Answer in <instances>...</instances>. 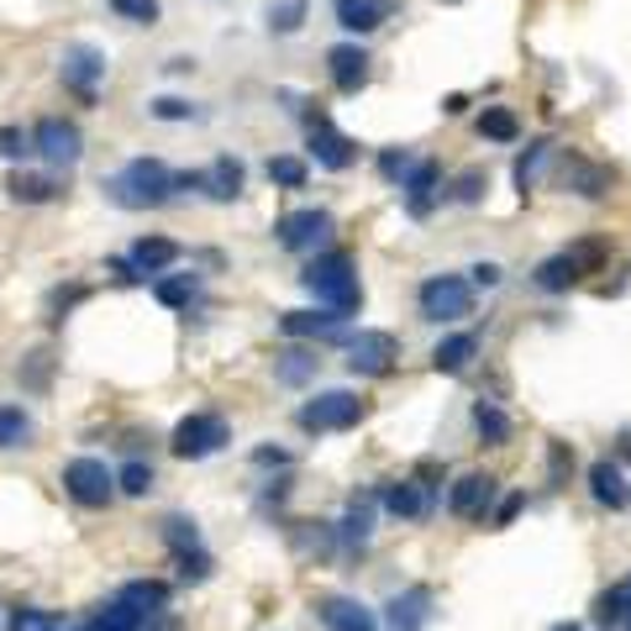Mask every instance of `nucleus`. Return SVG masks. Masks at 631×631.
Returning a JSON list of instances; mask_svg holds the SVG:
<instances>
[{
  "label": "nucleus",
  "mask_w": 631,
  "mask_h": 631,
  "mask_svg": "<svg viewBox=\"0 0 631 631\" xmlns=\"http://www.w3.org/2000/svg\"><path fill=\"white\" fill-rule=\"evenodd\" d=\"M300 285L326 306V311H342L353 316L364 306V290H358V264H353V253H342V247H326V253H316L311 264L300 268Z\"/></svg>",
  "instance_id": "1"
},
{
  "label": "nucleus",
  "mask_w": 631,
  "mask_h": 631,
  "mask_svg": "<svg viewBox=\"0 0 631 631\" xmlns=\"http://www.w3.org/2000/svg\"><path fill=\"white\" fill-rule=\"evenodd\" d=\"M106 200L122 206V211H158L174 200V174L158 164V158H132L126 169H117L106 185Z\"/></svg>",
  "instance_id": "2"
},
{
  "label": "nucleus",
  "mask_w": 631,
  "mask_h": 631,
  "mask_svg": "<svg viewBox=\"0 0 631 631\" xmlns=\"http://www.w3.org/2000/svg\"><path fill=\"white\" fill-rule=\"evenodd\" d=\"M416 306L427 321H463V316L474 311V285L463 279V274H432V279H421V290H416Z\"/></svg>",
  "instance_id": "3"
},
{
  "label": "nucleus",
  "mask_w": 631,
  "mask_h": 631,
  "mask_svg": "<svg viewBox=\"0 0 631 631\" xmlns=\"http://www.w3.org/2000/svg\"><path fill=\"white\" fill-rule=\"evenodd\" d=\"M232 442V427L221 421L217 411H190L179 427H174V458H185V463H200V458H211V453H221Z\"/></svg>",
  "instance_id": "4"
},
{
  "label": "nucleus",
  "mask_w": 631,
  "mask_h": 631,
  "mask_svg": "<svg viewBox=\"0 0 631 631\" xmlns=\"http://www.w3.org/2000/svg\"><path fill=\"white\" fill-rule=\"evenodd\" d=\"M364 421V400L353 395V389H321L311 395L306 406H300V427L306 432H347V427H358Z\"/></svg>",
  "instance_id": "5"
},
{
  "label": "nucleus",
  "mask_w": 631,
  "mask_h": 631,
  "mask_svg": "<svg viewBox=\"0 0 631 631\" xmlns=\"http://www.w3.org/2000/svg\"><path fill=\"white\" fill-rule=\"evenodd\" d=\"M274 237H279V247L285 253H326L332 247V237H337V221H332V211H290V217L274 221Z\"/></svg>",
  "instance_id": "6"
},
{
  "label": "nucleus",
  "mask_w": 631,
  "mask_h": 631,
  "mask_svg": "<svg viewBox=\"0 0 631 631\" xmlns=\"http://www.w3.org/2000/svg\"><path fill=\"white\" fill-rule=\"evenodd\" d=\"M64 495H69L74 506L100 510V506H111V495H117V474L100 458H74V463H64Z\"/></svg>",
  "instance_id": "7"
},
{
  "label": "nucleus",
  "mask_w": 631,
  "mask_h": 631,
  "mask_svg": "<svg viewBox=\"0 0 631 631\" xmlns=\"http://www.w3.org/2000/svg\"><path fill=\"white\" fill-rule=\"evenodd\" d=\"M58 79H64V90L85 100V106H96V85L106 79V53L96 43H69V48L58 53Z\"/></svg>",
  "instance_id": "8"
},
{
  "label": "nucleus",
  "mask_w": 631,
  "mask_h": 631,
  "mask_svg": "<svg viewBox=\"0 0 631 631\" xmlns=\"http://www.w3.org/2000/svg\"><path fill=\"white\" fill-rule=\"evenodd\" d=\"M32 147L48 158V169H74L79 153H85V137H79V126L69 117H43L32 126Z\"/></svg>",
  "instance_id": "9"
},
{
  "label": "nucleus",
  "mask_w": 631,
  "mask_h": 631,
  "mask_svg": "<svg viewBox=\"0 0 631 631\" xmlns=\"http://www.w3.org/2000/svg\"><path fill=\"white\" fill-rule=\"evenodd\" d=\"M495 506H500V479L495 474H463L458 485L447 489V510L458 521H485V516H495Z\"/></svg>",
  "instance_id": "10"
},
{
  "label": "nucleus",
  "mask_w": 631,
  "mask_h": 631,
  "mask_svg": "<svg viewBox=\"0 0 631 631\" xmlns=\"http://www.w3.org/2000/svg\"><path fill=\"white\" fill-rule=\"evenodd\" d=\"M400 358V342L389 337V332H358V337H347V368L353 374H364V379H385L389 368Z\"/></svg>",
  "instance_id": "11"
},
{
  "label": "nucleus",
  "mask_w": 631,
  "mask_h": 631,
  "mask_svg": "<svg viewBox=\"0 0 631 631\" xmlns=\"http://www.w3.org/2000/svg\"><path fill=\"white\" fill-rule=\"evenodd\" d=\"M306 132H311V158L321 164V169H332V174L353 169L358 147H353V137H342V132L326 122L321 111H311V117H306Z\"/></svg>",
  "instance_id": "12"
},
{
  "label": "nucleus",
  "mask_w": 631,
  "mask_h": 631,
  "mask_svg": "<svg viewBox=\"0 0 631 631\" xmlns=\"http://www.w3.org/2000/svg\"><path fill=\"white\" fill-rule=\"evenodd\" d=\"M311 610L326 631H379V610L353 600V595H321Z\"/></svg>",
  "instance_id": "13"
},
{
  "label": "nucleus",
  "mask_w": 631,
  "mask_h": 631,
  "mask_svg": "<svg viewBox=\"0 0 631 631\" xmlns=\"http://www.w3.org/2000/svg\"><path fill=\"white\" fill-rule=\"evenodd\" d=\"M342 321H347V316L326 311V306H321V311H285L279 316V332L290 342H337V337H347Z\"/></svg>",
  "instance_id": "14"
},
{
  "label": "nucleus",
  "mask_w": 631,
  "mask_h": 631,
  "mask_svg": "<svg viewBox=\"0 0 631 631\" xmlns=\"http://www.w3.org/2000/svg\"><path fill=\"white\" fill-rule=\"evenodd\" d=\"M374 510H379V495H353L347 500V510H342V521H337L342 553H364L368 542H374Z\"/></svg>",
  "instance_id": "15"
},
{
  "label": "nucleus",
  "mask_w": 631,
  "mask_h": 631,
  "mask_svg": "<svg viewBox=\"0 0 631 631\" xmlns=\"http://www.w3.org/2000/svg\"><path fill=\"white\" fill-rule=\"evenodd\" d=\"M368 48L358 43H337V48L326 53V74H332V85H337V96H358L368 85Z\"/></svg>",
  "instance_id": "16"
},
{
  "label": "nucleus",
  "mask_w": 631,
  "mask_h": 631,
  "mask_svg": "<svg viewBox=\"0 0 631 631\" xmlns=\"http://www.w3.org/2000/svg\"><path fill=\"white\" fill-rule=\"evenodd\" d=\"M563 185L579 195V200H606L610 185H616V169H610V164H595V158H584V153H568V164H563Z\"/></svg>",
  "instance_id": "17"
},
{
  "label": "nucleus",
  "mask_w": 631,
  "mask_h": 631,
  "mask_svg": "<svg viewBox=\"0 0 631 631\" xmlns=\"http://www.w3.org/2000/svg\"><path fill=\"white\" fill-rule=\"evenodd\" d=\"M400 190H406V211L411 217H432V206H438V195H442V169L432 158H416L411 174L400 179Z\"/></svg>",
  "instance_id": "18"
},
{
  "label": "nucleus",
  "mask_w": 631,
  "mask_h": 631,
  "mask_svg": "<svg viewBox=\"0 0 631 631\" xmlns=\"http://www.w3.org/2000/svg\"><path fill=\"white\" fill-rule=\"evenodd\" d=\"M589 500L606 506V510H627L631 506V485H627V474H621V463L616 458L589 463Z\"/></svg>",
  "instance_id": "19"
},
{
  "label": "nucleus",
  "mask_w": 631,
  "mask_h": 631,
  "mask_svg": "<svg viewBox=\"0 0 631 631\" xmlns=\"http://www.w3.org/2000/svg\"><path fill=\"white\" fill-rule=\"evenodd\" d=\"M379 506H385L389 516H400V521H421L438 500L416 485V479H385V485H379Z\"/></svg>",
  "instance_id": "20"
},
{
  "label": "nucleus",
  "mask_w": 631,
  "mask_h": 631,
  "mask_svg": "<svg viewBox=\"0 0 631 631\" xmlns=\"http://www.w3.org/2000/svg\"><path fill=\"white\" fill-rule=\"evenodd\" d=\"M385 616H389V627L395 631H421L427 621H432V589H427V584H411L406 595L389 600Z\"/></svg>",
  "instance_id": "21"
},
{
  "label": "nucleus",
  "mask_w": 631,
  "mask_h": 631,
  "mask_svg": "<svg viewBox=\"0 0 631 631\" xmlns=\"http://www.w3.org/2000/svg\"><path fill=\"white\" fill-rule=\"evenodd\" d=\"M579 279H584V268H579V258H574L568 247H563V253H553V258H542V264H536V274H532V285L542 295H568Z\"/></svg>",
  "instance_id": "22"
},
{
  "label": "nucleus",
  "mask_w": 631,
  "mask_h": 631,
  "mask_svg": "<svg viewBox=\"0 0 631 631\" xmlns=\"http://www.w3.org/2000/svg\"><path fill=\"white\" fill-rule=\"evenodd\" d=\"M332 11H337V26L364 37V32H374L385 22L389 11H400V0H332Z\"/></svg>",
  "instance_id": "23"
},
{
  "label": "nucleus",
  "mask_w": 631,
  "mask_h": 631,
  "mask_svg": "<svg viewBox=\"0 0 631 631\" xmlns=\"http://www.w3.org/2000/svg\"><path fill=\"white\" fill-rule=\"evenodd\" d=\"M117 600L132 606L137 616H147V621H158V616L169 610V584L164 579H126L122 589H117Z\"/></svg>",
  "instance_id": "24"
},
{
  "label": "nucleus",
  "mask_w": 631,
  "mask_h": 631,
  "mask_svg": "<svg viewBox=\"0 0 631 631\" xmlns=\"http://www.w3.org/2000/svg\"><path fill=\"white\" fill-rule=\"evenodd\" d=\"M474 358H479V337H474V332H453V337H442L438 347H432V368H438V374H463Z\"/></svg>",
  "instance_id": "25"
},
{
  "label": "nucleus",
  "mask_w": 631,
  "mask_h": 631,
  "mask_svg": "<svg viewBox=\"0 0 631 631\" xmlns=\"http://www.w3.org/2000/svg\"><path fill=\"white\" fill-rule=\"evenodd\" d=\"M316 368H321L316 347H285V353H274V379H279V385H290V389L311 385Z\"/></svg>",
  "instance_id": "26"
},
{
  "label": "nucleus",
  "mask_w": 631,
  "mask_h": 631,
  "mask_svg": "<svg viewBox=\"0 0 631 631\" xmlns=\"http://www.w3.org/2000/svg\"><path fill=\"white\" fill-rule=\"evenodd\" d=\"M243 158H232V153H221L217 164H211V169H206V195H211V200H237V195H243Z\"/></svg>",
  "instance_id": "27"
},
{
  "label": "nucleus",
  "mask_w": 631,
  "mask_h": 631,
  "mask_svg": "<svg viewBox=\"0 0 631 631\" xmlns=\"http://www.w3.org/2000/svg\"><path fill=\"white\" fill-rule=\"evenodd\" d=\"M595 621H600V627H631V574L627 579H616L610 589H600Z\"/></svg>",
  "instance_id": "28"
},
{
  "label": "nucleus",
  "mask_w": 631,
  "mask_h": 631,
  "mask_svg": "<svg viewBox=\"0 0 631 631\" xmlns=\"http://www.w3.org/2000/svg\"><path fill=\"white\" fill-rule=\"evenodd\" d=\"M132 264L143 268V274H169L179 264V243H169V237H137L132 243Z\"/></svg>",
  "instance_id": "29"
},
{
  "label": "nucleus",
  "mask_w": 631,
  "mask_h": 631,
  "mask_svg": "<svg viewBox=\"0 0 631 631\" xmlns=\"http://www.w3.org/2000/svg\"><path fill=\"white\" fill-rule=\"evenodd\" d=\"M5 195L11 200H22V206H48L53 195H58V179H48V174H11L5 179Z\"/></svg>",
  "instance_id": "30"
},
{
  "label": "nucleus",
  "mask_w": 631,
  "mask_h": 631,
  "mask_svg": "<svg viewBox=\"0 0 631 631\" xmlns=\"http://www.w3.org/2000/svg\"><path fill=\"white\" fill-rule=\"evenodd\" d=\"M153 295H158V306H169V311H190V300L200 295V279H195V274H158V279H153Z\"/></svg>",
  "instance_id": "31"
},
{
  "label": "nucleus",
  "mask_w": 631,
  "mask_h": 631,
  "mask_svg": "<svg viewBox=\"0 0 631 631\" xmlns=\"http://www.w3.org/2000/svg\"><path fill=\"white\" fill-rule=\"evenodd\" d=\"M474 126H479L485 143H516V137H521V117H516L510 106H485Z\"/></svg>",
  "instance_id": "32"
},
{
  "label": "nucleus",
  "mask_w": 631,
  "mask_h": 631,
  "mask_svg": "<svg viewBox=\"0 0 631 631\" xmlns=\"http://www.w3.org/2000/svg\"><path fill=\"white\" fill-rule=\"evenodd\" d=\"M474 432H479L485 447H506L510 442V416L500 411L495 400H479V406H474Z\"/></svg>",
  "instance_id": "33"
},
{
  "label": "nucleus",
  "mask_w": 631,
  "mask_h": 631,
  "mask_svg": "<svg viewBox=\"0 0 631 631\" xmlns=\"http://www.w3.org/2000/svg\"><path fill=\"white\" fill-rule=\"evenodd\" d=\"M147 616H137L132 606H122V600H106V606H96V616H90V627L85 631H143Z\"/></svg>",
  "instance_id": "34"
},
{
  "label": "nucleus",
  "mask_w": 631,
  "mask_h": 631,
  "mask_svg": "<svg viewBox=\"0 0 631 631\" xmlns=\"http://www.w3.org/2000/svg\"><path fill=\"white\" fill-rule=\"evenodd\" d=\"M547 153H553V143H547V137H536V143H527V153L516 158L510 179H516V190H521V195L536 185V174H542V164H547Z\"/></svg>",
  "instance_id": "35"
},
{
  "label": "nucleus",
  "mask_w": 631,
  "mask_h": 631,
  "mask_svg": "<svg viewBox=\"0 0 631 631\" xmlns=\"http://www.w3.org/2000/svg\"><path fill=\"white\" fill-rule=\"evenodd\" d=\"M306 158H295V153H279V158H268V185H279V190H306Z\"/></svg>",
  "instance_id": "36"
},
{
  "label": "nucleus",
  "mask_w": 631,
  "mask_h": 631,
  "mask_svg": "<svg viewBox=\"0 0 631 631\" xmlns=\"http://www.w3.org/2000/svg\"><path fill=\"white\" fill-rule=\"evenodd\" d=\"M306 11H311V0H274V5H268V32H279V37L300 32Z\"/></svg>",
  "instance_id": "37"
},
{
  "label": "nucleus",
  "mask_w": 631,
  "mask_h": 631,
  "mask_svg": "<svg viewBox=\"0 0 631 631\" xmlns=\"http://www.w3.org/2000/svg\"><path fill=\"white\" fill-rule=\"evenodd\" d=\"M26 438H32V416H26L22 406H0V453H5V447H22Z\"/></svg>",
  "instance_id": "38"
},
{
  "label": "nucleus",
  "mask_w": 631,
  "mask_h": 631,
  "mask_svg": "<svg viewBox=\"0 0 631 631\" xmlns=\"http://www.w3.org/2000/svg\"><path fill=\"white\" fill-rule=\"evenodd\" d=\"M117 489H122V495H132V500H143L147 489H153V463L126 458L122 468H117Z\"/></svg>",
  "instance_id": "39"
},
{
  "label": "nucleus",
  "mask_w": 631,
  "mask_h": 631,
  "mask_svg": "<svg viewBox=\"0 0 631 631\" xmlns=\"http://www.w3.org/2000/svg\"><path fill=\"white\" fill-rule=\"evenodd\" d=\"M5 627L11 631H58L64 627V616H58V610H43V606H16Z\"/></svg>",
  "instance_id": "40"
},
{
  "label": "nucleus",
  "mask_w": 631,
  "mask_h": 631,
  "mask_svg": "<svg viewBox=\"0 0 631 631\" xmlns=\"http://www.w3.org/2000/svg\"><path fill=\"white\" fill-rule=\"evenodd\" d=\"M174 568H179V579L185 584H206L211 579V568H217V558H211L206 547H185V553H174Z\"/></svg>",
  "instance_id": "41"
},
{
  "label": "nucleus",
  "mask_w": 631,
  "mask_h": 631,
  "mask_svg": "<svg viewBox=\"0 0 631 631\" xmlns=\"http://www.w3.org/2000/svg\"><path fill=\"white\" fill-rule=\"evenodd\" d=\"M489 190V174L485 169H463L458 179H453V190H447V200H458V206H479Z\"/></svg>",
  "instance_id": "42"
},
{
  "label": "nucleus",
  "mask_w": 631,
  "mask_h": 631,
  "mask_svg": "<svg viewBox=\"0 0 631 631\" xmlns=\"http://www.w3.org/2000/svg\"><path fill=\"white\" fill-rule=\"evenodd\" d=\"M164 542H169V553L200 547V527H195L190 516H164Z\"/></svg>",
  "instance_id": "43"
},
{
  "label": "nucleus",
  "mask_w": 631,
  "mask_h": 631,
  "mask_svg": "<svg viewBox=\"0 0 631 631\" xmlns=\"http://www.w3.org/2000/svg\"><path fill=\"white\" fill-rule=\"evenodd\" d=\"M37 147H32V132H22V126H0V158L5 164H26Z\"/></svg>",
  "instance_id": "44"
},
{
  "label": "nucleus",
  "mask_w": 631,
  "mask_h": 631,
  "mask_svg": "<svg viewBox=\"0 0 631 631\" xmlns=\"http://www.w3.org/2000/svg\"><path fill=\"white\" fill-rule=\"evenodd\" d=\"M574 258H579L584 274H595V268H606L610 264V237H579V243L568 247Z\"/></svg>",
  "instance_id": "45"
},
{
  "label": "nucleus",
  "mask_w": 631,
  "mask_h": 631,
  "mask_svg": "<svg viewBox=\"0 0 631 631\" xmlns=\"http://www.w3.org/2000/svg\"><path fill=\"white\" fill-rule=\"evenodd\" d=\"M147 111H153L158 122H200V106H190V100H179V96H158Z\"/></svg>",
  "instance_id": "46"
},
{
  "label": "nucleus",
  "mask_w": 631,
  "mask_h": 631,
  "mask_svg": "<svg viewBox=\"0 0 631 631\" xmlns=\"http://www.w3.org/2000/svg\"><path fill=\"white\" fill-rule=\"evenodd\" d=\"M568 474H574V447L547 442V485H568Z\"/></svg>",
  "instance_id": "47"
},
{
  "label": "nucleus",
  "mask_w": 631,
  "mask_h": 631,
  "mask_svg": "<svg viewBox=\"0 0 631 631\" xmlns=\"http://www.w3.org/2000/svg\"><path fill=\"white\" fill-rule=\"evenodd\" d=\"M111 11L126 16V22H143V26L158 22V0H111Z\"/></svg>",
  "instance_id": "48"
},
{
  "label": "nucleus",
  "mask_w": 631,
  "mask_h": 631,
  "mask_svg": "<svg viewBox=\"0 0 631 631\" xmlns=\"http://www.w3.org/2000/svg\"><path fill=\"white\" fill-rule=\"evenodd\" d=\"M48 374H53V358L48 353H32L22 364V385L26 389H48Z\"/></svg>",
  "instance_id": "49"
},
{
  "label": "nucleus",
  "mask_w": 631,
  "mask_h": 631,
  "mask_svg": "<svg viewBox=\"0 0 631 631\" xmlns=\"http://www.w3.org/2000/svg\"><path fill=\"white\" fill-rule=\"evenodd\" d=\"M411 153H406V147H385V153H379V174H385V179H406V174H411Z\"/></svg>",
  "instance_id": "50"
},
{
  "label": "nucleus",
  "mask_w": 631,
  "mask_h": 631,
  "mask_svg": "<svg viewBox=\"0 0 631 631\" xmlns=\"http://www.w3.org/2000/svg\"><path fill=\"white\" fill-rule=\"evenodd\" d=\"M521 506H527V495H521V489H510V495H500V506H495L489 521H495V527H510V521L521 516Z\"/></svg>",
  "instance_id": "51"
},
{
  "label": "nucleus",
  "mask_w": 631,
  "mask_h": 631,
  "mask_svg": "<svg viewBox=\"0 0 631 631\" xmlns=\"http://www.w3.org/2000/svg\"><path fill=\"white\" fill-rule=\"evenodd\" d=\"M79 300H85V285H69V290H53V295H48L53 321H64V311H69V306H79Z\"/></svg>",
  "instance_id": "52"
},
{
  "label": "nucleus",
  "mask_w": 631,
  "mask_h": 631,
  "mask_svg": "<svg viewBox=\"0 0 631 631\" xmlns=\"http://www.w3.org/2000/svg\"><path fill=\"white\" fill-rule=\"evenodd\" d=\"M106 274H117L122 285H143V279H147V274L132 264V258H106Z\"/></svg>",
  "instance_id": "53"
},
{
  "label": "nucleus",
  "mask_w": 631,
  "mask_h": 631,
  "mask_svg": "<svg viewBox=\"0 0 631 631\" xmlns=\"http://www.w3.org/2000/svg\"><path fill=\"white\" fill-rule=\"evenodd\" d=\"M468 274H474V285H479V290H495V285L506 279V274H500V264H474Z\"/></svg>",
  "instance_id": "54"
},
{
  "label": "nucleus",
  "mask_w": 631,
  "mask_h": 631,
  "mask_svg": "<svg viewBox=\"0 0 631 631\" xmlns=\"http://www.w3.org/2000/svg\"><path fill=\"white\" fill-rule=\"evenodd\" d=\"M253 463H258V468H290V453H285V447H258Z\"/></svg>",
  "instance_id": "55"
},
{
  "label": "nucleus",
  "mask_w": 631,
  "mask_h": 631,
  "mask_svg": "<svg viewBox=\"0 0 631 631\" xmlns=\"http://www.w3.org/2000/svg\"><path fill=\"white\" fill-rule=\"evenodd\" d=\"M610 458H616V463H631V427H621V432H616V453H610Z\"/></svg>",
  "instance_id": "56"
},
{
  "label": "nucleus",
  "mask_w": 631,
  "mask_h": 631,
  "mask_svg": "<svg viewBox=\"0 0 631 631\" xmlns=\"http://www.w3.org/2000/svg\"><path fill=\"white\" fill-rule=\"evenodd\" d=\"M442 111H447V117H458V111H468V96H447V100H442Z\"/></svg>",
  "instance_id": "57"
},
{
  "label": "nucleus",
  "mask_w": 631,
  "mask_h": 631,
  "mask_svg": "<svg viewBox=\"0 0 631 631\" xmlns=\"http://www.w3.org/2000/svg\"><path fill=\"white\" fill-rule=\"evenodd\" d=\"M553 631H584V627H553Z\"/></svg>",
  "instance_id": "58"
},
{
  "label": "nucleus",
  "mask_w": 631,
  "mask_h": 631,
  "mask_svg": "<svg viewBox=\"0 0 631 631\" xmlns=\"http://www.w3.org/2000/svg\"><path fill=\"white\" fill-rule=\"evenodd\" d=\"M58 631H74V627H58Z\"/></svg>",
  "instance_id": "59"
},
{
  "label": "nucleus",
  "mask_w": 631,
  "mask_h": 631,
  "mask_svg": "<svg viewBox=\"0 0 631 631\" xmlns=\"http://www.w3.org/2000/svg\"><path fill=\"white\" fill-rule=\"evenodd\" d=\"M447 5H458V0H447Z\"/></svg>",
  "instance_id": "60"
},
{
  "label": "nucleus",
  "mask_w": 631,
  "mask_h": 631,
  "mask_svg": "<svg viewBox=\"0 0 631 631\" xmlns=\"http://www.w3.org/2000/svg\"><path fill=\"white\" fill-rule=\"evenodd\" d=\"M627 631H631V627H627Z\"/></svg>",
  "instance_id": "61"
}]
</instances>
